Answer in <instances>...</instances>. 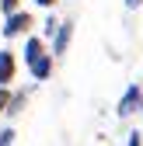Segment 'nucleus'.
<instances>
[{"label":"nucleus","mask_w":143,"mask_h":146,"mask_svg":"<svg viewBox=\"0 0 143 146\" xmlns=\"http://www.w3.org/2000/svg\"><path fill=\"white\" fill-rule=\"evenodd\" d=\"M21 59H25V70L31 73V80L35 84H45L52 77V70H56V59H52V52H49V42L42 38V35H25V52H21Z\"/></svg>","instance_id":"obj_1"},{"label":"nucleus","mask_w":143,"mask_h":146,"mask_svg":"<svg viewBox=\"0 0 143 146\" xmlns=\"http://www.w3.org/2000/svg\"><path fill=\"white\" fill-rule=\"evenodd\" d=\"M35 25H39V21H35V14L21 7V11H14V14L4 17V28H0V31H4V38H7V42H14V38H25V35H31Z\"/></svg>","instance_id":"obj_2"},{"label":"nucleus","mask_w":143,"mask_h":146,"mask_svg":"<svg viewBox=\"0 0 143 146\" xmlns=\"http://www.w3.org/2000/svg\"><path fill=\"white\" fill-rule=\"evenodd\" d=\"M136 111H143V84H129L126 90H122L119 104H115V115L119 118H129Z\"/></svg>","instance_id":"obj_3"},{"label":"nucleus","mask_w":143,"mask_h":146,"mask_svg":"<svg viewBox=\"0 0 143 146\" xmlns=\"http://www.w3.org/2000/svg\"><path fill=\"white\" fill-rule=\"evenodd\" d=\"M70 42H74V21H59L56 35L49 38V52H52V59H66V52H70Z\"/></svg>","instance_id":"obj_4"},{"label":"nucleus","mask_w":143,"mask_h":146,"mask_svg":"<svg viewBox=\"0 0 143 146\" xmlns=\"http://www.w3.org/2000/svg\"><path fill=\"white\" fill-rule=\"evenodd\" d=\"M17 77V56L11 49H0V87H14Z\"/></svg>","instance_id":"obj_5"},{"label":"nucleus","mask_w":143,"mask_h":146,"mask_svg":"<svg viewBox=\"0 0 143 146\" xmlns=\"http://www.w3.org/2000/svg\"><path fill=\"white\" fill-rule=\"evenodd\" d=\"M56 28H59V17H56V14L49 11V14H45V21H42V28H39V35H42L45 42H49L52 35H56Z\"/></svg>","instance_id":"obj_6"},{"label":"nucleus","mask_w":143,"mask_h":146,"mask_svg":"<svg viewBox=\"0 0 143 146\" xmlns=\"http://www.w3.org/2000/svg\"><path fill=\"white\" fill-rule=\"evenodd\" d=\"M14 11H21V0H0V17H7Z\"/></svg>","instance_id":"obj_7"},{"label":"nucleus","mask_w":143,"mask_h":146,"mask_svg":"<svg viewBox=\"0 0 143 146\" xmlns=\"http://www.w3.org/2000/svg\"><path fill=\"white\" fill-rule=\"evenodd\" d=\"M17 136H14V129H0V146H11Z\"/></svg>","instance_id":"obj_8"},{"label":"nucleus","mask_w":143,"mask_h":146,"mask_svg":"<svg viewBox=\"0 0 143 146\" xmlns=\"http://www.w3.org/2000/svg\"><path fill=\"white\" fill-rule=\"evenodd\" d=\"M31 4L39 7V11H56V4H59V0H31Z\"/></svg>","instance_id":"obj_9"},{"label":"nucleus","mask_w":143,"mask_h":146,"mask_svg":"<svg viewBox=\"0 0 143 146\" xmlns=\"http://www.w3.org/2000/svg\"><path fill=\"white\" fill-rule=\"evenodd\" d=\"M7 101H11V87H0V115L7 111Z\"/></svg>","instance_id":"obj_10"},{"label":"nucleus","mask_w":143,"mask_h":146,"mask_svg":"<svg viewBox=\"0 0 143 146\" xmlns=\"http://www.w3.org/2000/svg\"><path fill=\"white\" fill-rule=\"evenodd\" d=\"M126 146H143V136H140V132H129V136H126Z\"/></svg>","instance_id":"obj_11"},{"label":"nucleus","mask_w":143,"mask_h":146,"mask_svg":"<svg viewBox=\"0 0 143 146\" xmlns=\"http://www.w3.org/2000/svg\"><path fill=\"white\" fill-rule=\"evenodd\" d=\"M122 7H126V11H136V7H143V0H122Z\"/></svg>","instance_id":"obj_12"}]
</instances>
